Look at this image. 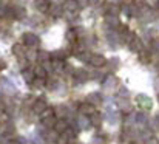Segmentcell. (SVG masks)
Listing matches in <instances>:
<instances>
[{
	"mask_svg": "<svg viewBox=\"0 0 159 144\" xmlns=\"http://www.w3.org/2000/svg\"><path fill=\"white\" fill-rule=\"evenodd\" d=\"M22 44L26 48H33V47L36 48V47H39L40 41H39V37H37L36 34H33V33H23V36H22Z\"/></svg>",
	"mask_w": 159,
	"mask_h": 144,
	"instance_id": "6da1fadb",
	"label": "cell"
},
{
	"mask_svg": "<svg viewBox=\"0 0 159 144\" xmlns=\"http://www.w3.org/2000/svg\"><path fill=\"white\" fill-rule=\"evenodd\" d=\"M88 64L93 65L94 68H102V67L107 65V57L102 56V54H90Z\"/></svg>",
	"mask_w": 159,
	"mask_h": 144,
	"instance_id": "7a4b0ae2",
	"label": "cell"
},
{
	"mask_svg": "<svg viewBox=\"0 0 159 144\" xmlns=\"http://www.w3.org/2000/svg\"><path fill=\"white\" fill-rule=\"evenodd\" d=\"M47 107H48V102H47V99H43V98H37V99H34V101H33V105H31L33 112L37 113V115H40Z\"/></svg>",
	"mask_w": 159,
	"mask_h": 144,
	"instance_id": "3957f363",
	"label": "cell"
},
{
	"mask_svg": "<svg viewBox=\"0 0 159 144\" xmlns=\"http://www.w3.org/2000/svg\"><path fill=\"white\" fill-rule=\"evenodd\" d=\"M66 129H68V122L65 119H62V118H56V121H54V124H53V130H56L60 135V133L66 132Z\"/></svg>",
	"mask_w": 159,
	"mask_h": 144,
	"instance_id": "277c9868",
	"label": "cell"
},
{
	"mask_svg": "<svg viewBox=\"0 0 159 144\" xmlns=\"http://www.w3.org/2000/svg\"><path fill=\"white\" fill-rule=\"evenodd\" d=\"M128 47H130L131 51L139 53V51H142V42H141V39H139L138 36L131 34V36H130V44H128Z\"/></svg>",
	"mask_w": 159,
	"mask_h": 144,
	"instance_id": "5b68a950",
	"label": "cell"
},
{
	"mask_svg": "<svg viewBox=\"0 0 159 144\" xmlns=\"http://www.w3.org/2000/svg\"><path fill=\"white\" fill-rule=\"evenodd\" d=\"M136 102H138V105L141 108H145V110H150L152 105H153V102H152V99L148 96H142V95H139L136 98Z\"/></svg>",
	"mask_w": 159,
	"mask_h": 144,
	"instance_id": "8992f818",
	"label": "cell"
},
{
	"mask_svg": "<svg viewBox=\"0 0 159 144\" xmlns=\"http://www.w3.org/2000/svg\"><path fill=\"white\" fill-rule=\"evenodd\" d=\"M12 54L17 56V59L19 57H26V47L23 44H20V42L14 44L12 45Z\"/></svg>",
	"mask_w": 159,
	"mask_h": 144,
	"instance_id": "52a82bcc",
	"label": "cell"
},
{
	"mask_svg": "<svg viewBox=\"0 0 159 144\" xmlns=\"http://www.w3.org/2000/svg\"><path fill=\"white\" fill-rule=\"evenodd\" d=\"M34 5L40 12H48L51 9V2L50 0H34Z\"/></svg>",
	"mask_w": 159,
	"mask_h": 144,
	"instance_id": "ba28073f",
	"label": "cell"
},
{
	"mask_svg": "<svg viewBox=\"0 0 159 144\" xmlns=\"http://www.w3.org/2000/svg\"><path fill=\"white\" fill-rule=\"evenodd\" d=\"M79 110H80V112H82L84 115H87V116H90V115H93V113L96 112L94 105H91L90 102H84V104H80Z\"/></svg>",
	"mask_w": 159,
	"mask_h": 144,
	"instance_id": "9c48e42d",
	"label": "cell"
},
{
	"mask_svg": "<svg viewBox=\"0 0 159 144\" xmlns=\"http://www.w3.org/2000/svg\"><path fill=\"white\" fill-rule=\"evenodd\" d=\"M36 57H37L39 64H40V65H43V64H47V62H50V60H51V53H48V51H39Z\"/></svg>",
	"mask_w": 159,
	"mask_h": 144,
	"instance_id": "30bf717a",
	"label": "cell"
},
{
	"mask_svg": "<svg viewBox=\"0 0 159 144\" xmlns=\"http://www.w3.org/2000/svg\"><path fill=\"white\" fill-rule=\"evenodd\" d=\"M65 37H66V41L70 42V45H74L76 42H77V31L74 30V28H71V30H68L66 31V34H65Z\"/></svg>",
	"mask_w": 159,
	"mask_h": 144,
	"instance_id": "8fae6325",
	"label": "cell"
},
{
	"mask_svg": "<svg viewBox=\"0 0 159 144\" xmlns=\"http://www.w3.org/2000/svg\"><path fill=\"white\" fill-rule=\"evenodd\" d=\"M22 76H23V79H25L28 84H31V82L34 81V78H36V76H34V71H33V68H30V67L22 70Z\"/></svg>",
	"mask_w": 159,
	"mask_h": 144,
	"instance_id": "7c38bea8",
	"label": "cell"
},
{
	"mask_svg": "<svg viewBox=\"0 0 159 144\" xmlns=\"http://www.w3.org/2000/svg\"><path fill=\"white\" fill-rule=\"evenodd\" d=\"M62 9L70 11V12H76V11L79 9V5H77V2H76V0H66Z\"/></svg>",
	"mask_w": 159,
	"mask_h": 144,
	"instance_id": "4fadbf2b",
	"label": "cell"
},
{
	"mask_svg": "<svg viewBox=\"0 0 159 144\" xmlns=\"http://www.w3.org/2000/svg\"><path fill=\"white\" fill-rule=\"evenodd\" d=\"M34 76L36 78H40V79H48V71L42 67V65H39V67H36L34 70Z\"/></svg>",
	"mask_w": 159,
	"mask_h": 144,
	"instance_id": "5bb4252c",
	"label": "cell"
},
{
	"mask_svg": "<svg viewBox=\"0 0 159 144\" xmlns=\"http://www.w3.org/2000/svg\"><path fill=\"white\" fill-rule=\"evenodd\" d=\"M57 138H59V133L53 130V129H50L47 133H45V140L48 141V143H57Z\"/></svg>",
	"mask_w": 159,
	"mask_h": 144,
	"instance_id": "9a60e30c",
	"label": "cell"
},
{
	"mask_svg": "<svg viewBox=\"0 0 159 144\" xmlns=\"http://www.w3.org/2000/svg\"><path fill=\"white\" fill-rule=\"evenodd\" d=\"M12 16H14V19H25L26 17V11L23 8L16 6V8H12Z\"/></svg>",
	"mask_w": 159,
	"mask_h": 144,
	"instance_id": "2e32d148",
	"label": "cell"
},
{
	"mask_svg": "<svg viewBox=\"0 0 159 144\" xmlns=\"http://www.w3.org/2000/svg\"><path fill=\"white\" fill-rule=\"evenodd\" d=\"M152 59H153V56H152L150 51H139V60H141V62L148 64Z\"/></svg>",
	"mask_w": 159,
	"mask_h": 144,
	"instance_id": "e0dca14e",
	"label": "cell"
},
{
	"mask_svg": "<svg viewBox=\"0 0 159 144\" xmlns=\"http://www.w3.org/2000/svg\"><path fill=\"white\" fill-rule=\"evenodd\" d=\"M90 121H91V124H93V126H96V127H99V126L102 124V119H101V115H99L98 112H94L93 115H90Z\"/></svg>",
	"mask_w": 159,
	"mask_h": 144,
	"instance_id": "ac0fdd59",
	"label": "cell"
},
{
	"mask_svg": "<svg viewBox=\"0 0 159 144\" xmlns=\"http://www.w3.org/2000/svg\"><path fill=\"white\" fill-rule=\"evenodd\" d=\"M104 85H105V89L108 90V92H114V89L117 87V81H116L114 78H110Z\"/></svg>",
	"mask_w": 159,
	"mask_h": 144,
	"instance_id": "d6986e66",
	"label": "cell"
},
{
	"mask_svg": "<svg viewBox=\"0 0 159 144\" xmlns=\"http://www.w3.org/2000/svg\"><path fill=\"white\" fill-rule=\"evenodd\" d=\"M105 22L110 23L111 26H119V19H117V16H110V14H107Z\"/></svg>",
	"mask_w": 159,
	"mask_h": 144,
	"instance_id": "ffe728a7",
	"label": "cell"
},
{
	"mask_svg": "<svg viewBox=\"0 0 159 144\" xmlns=\"http://www.w3.org/2000/svg\"><path fill=\"white\" fill-rule=\"evenodd\" d=\"M45 84H47V79H40V78H34V81L31 82V85L34 89H43Z\"/></svg>",
	"mask_w": 159,
	"mask_h": 144,
	"instance_id": "44dd1931",
	"label": "cell"
},
{
	"mask_svg": "<svg viewBox=\"0 0 159 144\" xmlns=\"http://www.w3.org/2000/svg\"><path fill=\"white\" fill-rule=\"evenodd\" d=\"M74 78H76L77 81H85V79L88 78V74H87V71H84V70H76V71H74Z\"/></svg>",
	"mask_w": 159,
	"mask_h": 144,
	"instance_id": "7402d4cb",
	"label": "cell"
},
{
	"mask_svg": "<svg viewBox=\"0 0 159 144\" xmlns=\"http://www.w3.org/2000/svg\"><path fill=\"white\" fill-rule=\"evenodd\" d=\"M8 119H9L8 113H6V112H0V124H6Z\"/></svg>",
	"mask_w": 159,
	"mask_h": 144,
	"instance_id": "603a6c76",
	"label": "cell"
},
{
	"mask_svg": "<svg viewBox=\"0 0 159 144\" xmlns=\"http://www.w3.org/2000/svg\"><path fill=\"white\" fill-rule=\"evenodd\" d=\"M76 2H77L79 8H80V6H87V5H88V0H76Z\"/></svg>",
	"mask_w": 159,
	"mask_h": 144,
	"instance_id": "cb8c5ba5",
	"label": "cell"
},
{
	"mask_svg": "<svg viewBox=\"0 0 159 144\" xmlns=\"http://www.w3.org/2000/svg\"><path fill=\"white\" fill-rule=\"evenodd\" d=\"M5 68H6V62H5L3 59H0V73H2Z\"/></svg>",
	"mask_w": 159,
	"mask_h": 144,
	"instance_id": "d4e9b609",
	"label": "cell"
},
{
	"mask_svg": "<svg viewBox=\"0 0 159 144\" xmlns=\"http://www.w3.org/2000/svg\"><path fill=\"white\" fill-rule=\"evenodd\" d=\"M158 101H159V96H158Z\"/></svg>",
	"mask_w": 159,
	"mask_h": 144,
	"instance_id": "484cf974",
	"label": "cell"
},
{
	"mask_svg": "<svg viewBox=\"0 0 159 144\" xmlns=\"http://www.w3.org/2000/svg\"><path fill=\"white\" fill-rule=\"evenodd\" d=\"M158 6H159V3H158Z\"/></svg>",
	"mask_w": 159,
	"mask_h": 144,
	"instance_id": "4316f807",
	"label": "cell"
}]
</instances>
